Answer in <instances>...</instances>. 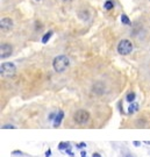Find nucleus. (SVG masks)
Instances as JSON below:
<instances>
[{
  "instance_id": "nucleus-5",
  "label": "nucleus",
  "mask_w": 150,
  "mask_h": 157,
  "mask_svg": "<svg viewBox=\"0 0 150 157\" xmlns=\"http://www.w3.org/2000/svg\"><path fill=\"white\" fill-rule=\"evenodd\" d=\"M12 52H13V48H12L10 44H8V43L1 44V47H0V57H1V59L10 57L12 55Z\"/></svg>"
},
{
  "instance_id": "nucleus-3",
  "label": "nucleus",
  "mask_w": 150,
  "mask_h": 157,
  "mask_svg": "<svg viewBox=\"0 0 150 157\" xmlns=\"http://www.w3.org/2000/svg\"><path fill=\"white\" fill-rule=\"evenodd\" d=\"M74 120L78 125H85L90 121V113L85 109H79L74 114Z\"/></svg>"
},
{
  "instance_id": "nucleus-24",
  "label": "nucleus",
  "mask_w": 150,
  "mask_h": 157,
  "mask_svg": "<svg viewBox=\"0 0 150 157\" xmlns=\"http://www.w3.org/2000/svg\"><path fill=\"white\" fill-rule=\"evenodd\" d=\"M144 143H146V144H148V146H150V141H146Z\"/></svg>"
},
{
  "instance_id": "nucleus-8",
  "label": "nucleus",
  "mask_w": 150,
  "mask_h": 157,
  "mask_svg": "<svg viewBox=\"0 0 150 157\" xmlns=\"http://www.w3.org/2000/svg\"><path fill=\"white\" fill-rule=\"evenodd\" d=\"M139 107H140V106H139V104H137V102H135V101H134V102H131L130 106L128 107V113H129V114L136 113V112L139 111Z\"/></svg>"
},
{
  "instance_id": "nucleus-11",
  "label": "nucleus",
  "mask_w": 150,
  "mask_h": 157,
  "mask_svg": "<svg viewBox=\"0 0 150 157\" xmlns=\"http://www.w3.org/2000/svg\"><path fill=\"white\" fill-rule=\"evenodd\" d=\"M51 35H52V31H48V33H46L44 36L42 37V43H47L48 41L50 40V37H51Z\"/></svg>"
},
{
  "instance_id": "nucleus-22",
  "label": "nucleus",
  "mask_w": 150,
  "mask_h": 157,
  "mask_svg": "<svg viewBox=\"0 0 150 157\" xmlns=\"http://www.w3.org/2000/svg\"><path fill=\"white\" fill-rule=\"evenodd\" d=\"M92 157H101V155H100V154H98V153H93Z\"/></svg>"
},
{
  "instance_id": "nucleus-17",
  "label": "nucleus",
  "mask_w": 150,
  "mask_h": 157,
  "mask_svg": "<svg viewBox=\"0 0 150 157\" xmlns=\"http://www.w3.org/2000/svg\"><path fill=\"white\" fill-rule=\"evenodd\" d=\"M76 147L79 148V149H82V148L86 147V143L85 142H80V143H78V144H76Z\"/></svg>"
},
{
  "instance_id": "nucleus-16",
  "label": "nucleus",
  "mask_w": 150,
  "mask_h": 157,
  "mask_svg": "<svg viewBox=\"0 0 150 157\" xmlns=\"http://www.w3.org/2000/svg\"><path fill=\"white\" fill-rule=\"evenodd\" d=\"M65 151H66V154H68L69 156L74 157V153H72V150H71V147H70V148H68V149H66Z\"/></svg>"
},
{
  "instance_id": "nucleus-25",
  "label": "nucleus",
  "mask_w": 150,
  "mask_h": 157,
  "mask_svg": "<svg viewBox=\"0 0 150 157\" xmlns=\"http://www.w3.org/2000/svg\"><path fill=\"white\" fill-rule=\"evenodd\" d=\"M62 1H64V2H68V1H71V0H62Z\"/></svg>"
},
{
  "instance_id": "nucleus-13",
  "label": "nucleus",
  "mask_w": 150,
  "mask_h": 157,
  "mask_svg": "<svg viewBox=\"0 0 150 157\" xmlns=\"http://www.w3.org/2000/svg\"><path fill=\"white\" fill-rule=\"evenodd\" d=\"M121 21H122V23H124V25H130L129 18H128L126 14H122L121 15Z\"/></svg>"
},
{
  "instance_id": "nucleus-6",
  "label": "nucleus",
  "mask_w": 150,
  "mask_h": 157,
  "mask_svg": "<svg viewBox=\"0 0 150 157\" xmlns=\"http://www.w3.org/2000/svg\"><path fill=\"white\" fill-rule=\"evenodd\" d=\"M12 27H13V21H12V19H10V18H4V19H1V22H0V28H1V30L7 31V30H10Z\"/></svg>"
},
{
  "instance_id": "nucleus-10",
  "label": "nucleus",
  "mask_w": 150,
  "mask_h": 157,
  "mask_svg": "<svg viewBox=\"0 0 150 157\" xmlns=\"http://www.w3.org/2000/svg\"><path fill=\"white\" fill-rule=\"evenodd\" d=\"M68 148H70V142H61L58 144V149L59 150H66Z\"/></svg>"
},
{
  "instance_id": "nucleus-14",
  "label": "nucleus",
  "mask_w": 150,
  "mask_h": 157,
  "mask_svg": "<svg viewBox=\"0 0 150 157\" xmlns=\"http://www.w3.org/2000/svg\"><path fill=\"white\" fill-rule=\"evenodd\" d=\"M56 115H57V113H55V112L50 113V114H49V117H48L49 121H54V120H55V118H56Z\"/></svg>"
},
{
  "instance_id": "nucleus-23",
  "label": "nucleus",
  "mask_w": 150,
  "mask_h": 157,
  "mask_svg": "<svg viewBox=\"0 0 150 157\" xmlns=\"http://www.w3.org/2000/svg\"><path fill=\"white\" fill-rule=\"evenodd\" d=\"M124 157H135V156H133V155H130V154H128V155H126Z\"/></svg>"
},
{
  "instance_id": "nucleus-21",
  "label": "nucleus",
  "mask_w": 150,
  "mask_h": 157,
  "mask_svg": "<svg viewBox=\"0 0 150 157\" xmlns=\"http://www.w3.org/2000/svg\"><path fill=\"white\" fill-rule=\"evenodd\" d=\"M80 156H82V157H87V156H86V151H85V150H82V153H80Z\"/></svg>"
},
{
  "instance_id": "nucleus-12",
  "label": "nucleus",
  "mask_w": 150,
  "mask_h": 157,
  "mask_svg": "<svg viewBox=\"0 0 150 157\" xmlns=\"http://www.w3.org/2000/svg\"><path fill=\"white\" fill-rule=\"evenodd\" d=\"M104 7H105V10H111L113 8V7H114V4H113V1H111V0H108V1H106V2H105Z\"/></svg>"
},
{
  "instance_id": "nucleus-7",
  "label": "nucleus",
  "mask_w": 150,
  "mask_h": 157,
  "mask_svg": "<svg viewBox=\"0 0 150 157\" xmlns=\"http://www.w3.org/2000/svg\"><path fill=\"white\" fill-rule=\"evenodd\" d=\"M63 118H64V112H63V111H59V112L57 113L55 120H54V127L55 128L59 127V126H61V123H62V120H63Z\"/></svg>"
},
{
  "instance_id": "nucleus-4",
  "label": "nucleus",
  "mask_w": 150,
  "mask_h": 157,
  "mask_svg": "<svg viewBox=\"0 0 150 157\" xmlns=\"http://www.w3.org/2000/svg\"><path fill=\"white\" fill-rule=\"evenodd\" d=\"M133 50V43L129 40H122L118 44V52L120 55H129Z\"/></svg>"
},
{
  "instance_id": "nucleus-1",
  "label": "nucleus",
  "mask_w": 150,
  "mask_h": 157,
  "mask_svg": "<svg viewBox=\"0 0 150 157\" xmlns=\"http://www.w3.org/2000/svg\"><path fill=\"white\" fill-rule=\"evenodd\" d=\"M69 65H70V59L68 58V56H65V55L57 56V57H55L54 62H52V67H54L55 71L59 72V73L64 72L69 68Z\"/></svg>"
},
{
  "instance_id": "nucleus-19",
  "label": "nucleus",
  "mask_w": 150,
  "mask_h": 157,
  "mask_svg": "<svg viewBox=\"0 0 150 157\" xmlns=\"http://www.w3.org/2000/svg\"><path fill=\"white\" fill-rule=\"evenodd\" d=\"M51 156V149L49 148L47 151H46V157H50Z\"/></svg>"
},
{
  "instance_id": "nucleus-18",
  "label": "nucleus",
  "mask_w": 150,
  "mask_h": 157,
  "mask_svg": "<svg viewBox=\"0 0 150 157\" xmlns=\"http://www.w3.org/2000/svg\"><path fill=\"white\" fill-rule=\"evenodd\" d=\"M12 155H21V156H22V155H23V153H22V151H20V150H14V151L12 153Z\"/></svg>"
},
{
  "instance_id": "nucleus-26",
  "label": "nucleus",
  "mask_w": 150,
  "mask_h": 157,
  "mask_svg": "<svg viewBox=\"0 0 150 157\" xmlns=\"http://www.w3.org/2000/svg\"><path fill=\"white\" fill-rule=\"evenodd\" d=\"M36 1H40V0H36Z\"/></svg>"
},
{
  "instance_id": "nucleus-15",
  "label": "nucleus",
  "mask_w": 150,
  "mask_h": 157,
  "mask_svg": "<svg viewBox=\"0 0 150 157\" xmlns=\"http://www.w3.org/2000/svg\"><path fill=\"white\" fill-rule=\"evenodd\" d=\"M2 129H15V126L14 125H4V126H1Z\"/></svg>"
},
{
  "instance_id": "nucleus-9",
  "label": "nucleus",
  "mask_w": 150,
  "mask_h": 157,
  "mask_svg": "<svg viewBox=\"0 0 150 157\" xmlns=\"http://www.w3.org/2000/svg\"><path fill=\"white\" fill-rule=\"evenodd\" d=\"M135 98H136V94L134 93V92H130V93H128L127 94V97H126V100L128 101V102H134V100H135Z\"/></svg>"
},
{
  "instance_id": "nucleus-2",
  "label": "nucleus",
  "mask_w": 150,
  "mask_h": 157,
  "mask_svg": "<svg viewBox=\"0 0 150 157\" xmlns=\"http://www.w3.org/2000/svg\"><path fill=\"white\" fill-rule=\"evenodd\" d=\"M15 72H16V67L14 63H2L0 65V75L4 77L14 76Z\"/></svg>"
},
{
  "instance_id": "nucleus-20",
  "label": "nucleus",
  "mask_w": 150,
  "mask_h": 157,
  "mask_svg": "<svg viewBox=\"0 0 150 157\" xmlns=\"http://www.w3.org/2000/svg\"><path fill=\"white\" fill-rule=\"evenodd\" d=\"M133 144H134L135 147H140L141 142H139V141H134V142H133Z\"/></svg>"
}]
</instances>
